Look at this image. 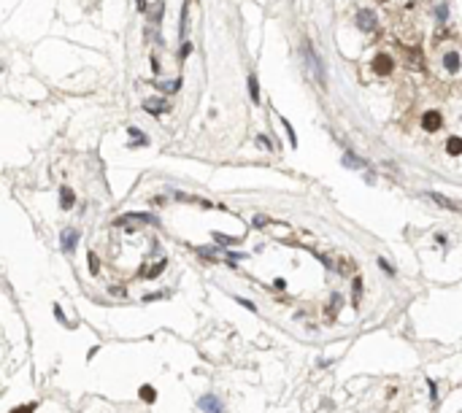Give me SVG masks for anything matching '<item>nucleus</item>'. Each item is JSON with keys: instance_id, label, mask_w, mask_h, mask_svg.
Segmentation results:
<instances>
[{"instance_id": "nucleus-1", "label": "nucleus", "mask_w": 462, "mask_h": 413, "mask_svg": "<svg viewBox=\"0 0 462 413\" xmlns=\"http://www.w3.org/2000/svg\"><path fill=\"white\" fill-rule=\"evenodd\" d=\"M303 60H306V65H308V70L314 73V79H316V84H322L325 87V65H322V60H319V54L314 52V46H311V41H303Z\"/></svg>"}, {"instance_id": "nucleus-2", "label": "nucleus", "mask_w": 462, "mask_h": 413, "mask_svg": "<svg viewBox=\"0 0 462 413\" xmlns=\"http://www.w3.org/2000/svg\"><path fill=\"white\" fill-rule=\"evenodd\" d=\"M354 22H357V30H362V33H376L379 30V16H376L373 8H360Z\"/></svg>"}, {"instance_id": "nucleus-3", "label": "nucleus", "mask_w": 462, "mask_h": 413, "mask_svg": "<svg viewBox=\"0 0 462 413\" xmlns=\"http://www.w3.org/2000/svg\"><path fill=\"white\" fill-rule=\"evenodd\" d=\"M424 197H427V200H432V203H438L441 208H446V211H462V203L451 200V197L441 195V192H424Z\"/></svg>"}, {"instance_id": "nucleus-4", "label": "nucleus", "mask_w": 462, "mask_h": 413, "mask_svg": "<svg viewBox=\"0 0 462 413\" xmlns=\"http://www.w3.org/2000/svg\"><path fill=\"white\" fill-rule=\"evenodd\" d=\"M144 108H146L152 116H163V114H168V103H165L163 98H149V100H144Z\"/></svg>"}, {"instance_id": "nucleus-5", "label": "nucleus", "mask_w": 462, "mask_h": 413, "mask_svg": "<svg viewBox=\"0 0 462 413\" xmlns=\"http://www.w3.org/2000/svg\"><path fill=\"white\" fill-rule=\"evenodd\" d=\"M373 73H379V76H386V73H392V60H389V54H376V60H373Z\"/></svg>"}, {"instance_id": "nucleus-6", "label": "nucleus", "mask_w": 462, "mask_h": 413, "mask_svg": "<svg viewBox=\"0 0 462 413\" xmlns=\"http://www.w3.org/2000/svg\"><path fill=\"white\" fill-rule=\"evenodd\" d=\"M441 125H443V119H441L438 111H427V114L422 116V127L427 130V133H435V130H441Z\"/></svg>"}, {"instance_id": "nucleus-7", "label": "nucleus", "mask_w": 462, "mask_h": 413, "mask_svg": "<svg viewBox=\"0 0 462 413\" xmlns=\"http://www.w3.org/2000/svg\"><path fill=\"white\" fill-rule=\"evenodd\" d=\"M205 413H224V408H222V402L214 397V394H205V397H200V402H197Z\"/></svg>"}, {"instance_id": "nucleus-8", "label": "nucleus", "mask_w": 462, "mask_h": 413, "mask_svg": "<svg viewBox=\"0 0 462 413\" xmlns=\"http://www.w3.org/2000/svg\"><path fill=\"white\" fill-rule=\"evenodd\" d=\"M130 222H146V224H157L154 216H149V213H127V216L117 219V227H127Z\"/></svg>"}, {"instance_id": "nucleus-9", "label": "nucleus", "mask_w": 462, "mask_h": 413, "mask_svg": "<svg viewBox=\"0 0 462 413\" xmlns=\"http://www.w3.org/2000/svg\"><path fill=\"white\" fill-rule=\"evenodd\" d=\"M62 249L65 251H73L76 249V243H79V230H73V227H68V230H62Z\"/></svg>"}, {"instance_id": "nucleus-10", "label": "nucleus", "mask_w": 462, "mask_h": 413, "mask_svg": "<svg viewBox=\"0 0 462 413\" xmlns=\"http://www.w3.org/2000/svg\"><path fill=\"white\" fill-rule=\"evenodd\" d=\"M443 68H446L449 73H457L459 70V54L457 52H446V54H443Z\"/></svg>"}, {"instance_id": "nucleus-11", "label": "nucleus", "mask_w": 462, "mask_h": 413, "mask_svg": "<svg viewBox=\"0 0 462 413\" xmlns=\"http://www.w3.org/2000/svg\"><path fill=\"white\" fill-rule=\"evenodd\" d=\"M187 33H190V0L184 3V11H181V30H178L181 41H187Z\"/></svg>"}, {"instance_id": "nucleus-12", "label": "nucleus", "mask_w": 462, "mask_h": 413, "mask_svg": "<svg viewBox=\"0 0 462 413\" xmlns=\"http://www.w3.org/2000/svg\"><path fill=\"white\" fill-rule=\"evenodd\" d=\"M73 200H76L73 189H71V186H62V189H60V205H62V208H73Z\"/></svg>"}, {"instance_id": "nucleus-13", "label": "nucleus", "mask_w": 462, "mask_h": 413, "mask_svg": "<svg viewBox=\"0 0 462 413\" xmlns=\"http://www.w3.org/2000/svg\"><path fill=\"white\" fill-rule=\"evenodd\" d=\"M249 98H251V103H260V87H257V76H249Z\"/></svg>"}, {"instance_id": "nucleus-14", "label": "nucleus", "mask_w": 462, "mask_h": 413, "mask_svg": "<svg viewBox=\"0 0 462 413\" xmlns=\"http://www.w3.org/2000/svg\"><path fill=\"white\" fill-rule=\"evenodd\" d=\"M343 165H346V167H365L362 159L357 157V154H352V152H346V154H343Z\"/></svg>"}, {"instance_id": "nucleus-15", "label": "nucleus", "mask_w": 462, "mask_h": 413, "mask_svg": "<svg viewBox=\"0 0 462 413\" xmlns=\"http://www.w3.org/2000/svg\"><path fill=\"white\" fill-rule=\"evenodd\" d=\"M163 270H165V259H159L157 265H152V268H146V270H144V278H154V276L163 273Z\"/></svg>"}, {"instance_id": "nucleus-16", "label": "nucleus", "mask_w": 462, "mask_h": 413, "mask_svg": "<svg viewBox=\"0 0 462 413\" xmlns=\"http://www.w3.org/2000/svg\"><path fill=\"white\" fill-rule=\"evenodd\" d=\"M446 152L449 154H462V138H449L446 140Z\"/></svg>"}, {"instance_id": "nucleus-17", "label": "nucleus", "mask_w": 462, "mask_h": 413, "mask_svg": "<svg viewBox=\"0 0 462 413\" xmlns=\"http://www.w3.org/2000/svg\"><path fill=\"white\" fill-rule=\"evenodd\" d=\"M352 295H354V303H360V297H362V281L360 278L352 281Z\"/></svg>"}, {"instance_id": "nucleus-18", "label": "nucleus", "mask_w": 462, "mask_h": 413, "mask_svg": "<svg viewBox=\"0 0 462 413\" xmlns=\"http://www.w3.org/2000/svg\"><path fill=\"white\" fill-rule=\"evenodd\" d=\"M127 133H130V135H133V138H135V143H138V146H146V138H144V133H141V130H138V127H130V130H127Z\"/></svg>"}, {"instance_id": "nucleus-19", "label": "nucleus", "mask_w": 462, "mask_h": 413, "mask_svg": "<svg viewBox=\"0 0 462 413\" xmlns=\"http://www.w3.org/2000/svg\"><path fill=\"white\" fill-rule=\"evenodd\" d=\"M157 87H159V89H163V92H176L178 87H181V81H178V79H176V81H168V84H157Z\"/></svg>"}, {"instance_id": "nucleus-20", "label": "nucleus", "mask_w": 462, "mask_h": 413, "mask_svg": "<svg viewBox=\"0 0 462 413\" xmlns=\"http://www.w3.org/2000/svg\"><path fill=\"white\" fill-rule=\"evenodd\" d=\"M89 270H92V273H98V270H100V262H98L95 251H89Z\"/></svg>"}, {"instance_id": "nucleus-21", "label": "nucleus", "mask_w": 462, "mask_h": 413, "mask_svg": "<svg viewBox=\"0 0 462 413\" xmlns=\"http://www.w3.org/2000/svg\"><path fill=\"white\" fill-rule=\"evenodd\" d=\"M379 268H381V270H384V273H389V276H392V273H395V268H392V265H389V262H386V259H384V257H381V259H379Z\"/></svg>"}, {"instance_id": "nucleus-22", "label": "nucleus", "mask_w": 462, "mask_h": 413, "mask_svg": "<svg viewBox=\"0 0 462 413\" xmlns=\"http://www.w3.org/2000/svg\"><path fill=\"white\" fill-rule=\"evenodd\" d=\"M190 52H192V46H190V43H184V46H181V52H178V60H187V57H190Z\"/></svg>"}, {"instance_id": "nucleus-23", "label": "nucleus", "mask_w": 462, "mask_h": 413, "mask_svg": "<svg viewBox=\"0 0 462 413\" xmlns=\"http://www.w3.org/2000/svg\"><path fill=\"white\" fill-rule=\"evenodd\" d=\"M141 394H144V400H146V402H152V400H154V389H149V386L141 389Z\"/></svg>"}, {"instance_id": "nucleus-24", "label": "nucleus", "mask_w": 462, "mask_h": 413, "mask_svg": "<svg viewBox=\"0 0 462 413\" xmlns=\"http://www.w3.org/2000/svg\"><path fill=\"white\" fill-rule=\"evenodd\" d=\"M435 14H438V19H446V16H449V8H446V6H438Z\"/></svg>"}, {"instance_id": "nucleus-25", "label": "nucleus", "mask_w": 462, "mask_h": 413, "mask_svg": "<svg viewBox=\"0 0 462 413\" xmlns=\"http://www.w3.org/2000/svg\"><path fill=\"white\" fill-rule=\"evenodd\" d=\"M138 3V11H149V0H135Z\"/></svg>"}, {"instance_id": "nucleus-26", "label": "nucleus", "mask_w": 462, "mask_h": 413, "mask_svg": "<svg viewBox=\"0 0 462 413\" xmlns=\"http://www.w3.org/2000/svg\"><path fill=\"white\" fill-rule=\"evenodd\" d=\"M265 222H268L265 216H254V227H265Z\"/></svg>"}, {"instance_id": "nucleus-27", "label": "nucleus", "mask_w": 462, "mask_h": 413, "mask_svg": "<svg viewBox=\"0 0 462 413\" xmlns=\"http://www.w3.org/2000/svg\"><path fill=\"white\" fill-rule=\"evenodd\" d=\"M238 303H241L243 308H249V311H254V303H249V300H238Z\"/></svg>"}, {"instance_id": "nucleus-28", "label": "nucleus", "mask_w": 462, "mask_h": 413, "mask_svg": "<svg viewBox=\"0 0 462 413\" xmlns=\"http://www.w3.org/2000/svg\"><path fill=\"white\" fill-rule=\"evenodd\" d=\"M257 143H262V146H268V149H270V143H268V138H265V135H257Z\"/></svg>"}, {"instance_id": "nucleus-29", "label": "nucleus", "mask_w": 462, "mask_h": 413, "mask_svg": "<svg viewBox=\"0 0 462 413\" xmlns=\"http://www.w3.org/2000/svg\"><path fill=\"white\" fill-rule=\"evenodd\" d=\"M379 3H389V0H379Z\"/></svg>"}]
</instances>
